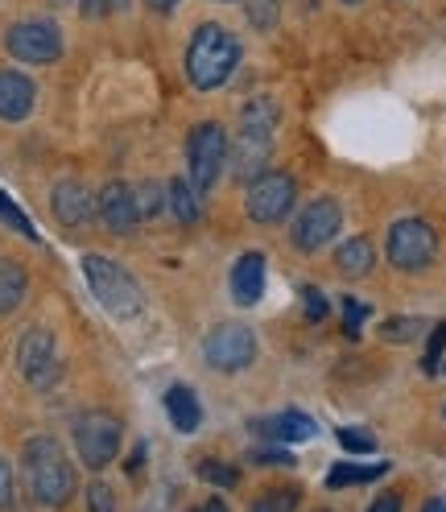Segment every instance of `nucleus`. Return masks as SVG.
I'll return each mask as SVG.
<instances>
[{
  "label": "nucleus",
  "instance_id": "obj_1",
  "mask_svg": "<svg viewBox=\"0 0 446 512\" xmlns=\"http://www.w3.org/2000/svg\"><path fill=\"white\" fill-rule=\"evenodd\" d=\"M21 467H25V484L42 508H62L75 496V467L67 459V451L58 446V438L38 434L25 442L21 451Z\"/></svg>",
  "mask_w": 446,
  "mask_h": 512
},
{
  "label": "nucleus",
  "instance_id": "obj_2",
  "mask_svg": "<svg viewBox=\"0 0 446 512\" xmlns=\"http://www.w3.org/2000/svg\"><path fill=\"white\" fill-rule=\"evenodd\" d=\"M240 67V42L223 25H199L186 46V79L199 91H215Z\"/></svg>",
  "mask_w": 446,
  "mask_h": 512
},
{
  "label": "nucleus",
  "instance_id": "obj_3",
  "mask_svg": "<svg viewBox=\"0 0 446 512\" xmlns=\"http://www.w3.org/2000/svg\"><path fill=\"white\" fill-rule=\"evenodd\" d=\"M83 277H87V285H91L95 302H100L112 318H137V314L145 310L141 285L133 281L129 269H120L112 256L87 252V256H83Z\"/></svg>",
  "mask_w": 446,
  "mask_h": 512
},
{
  "label": "nucleus",
  "instance_id": "obj_4",
  "mask_svg": "<svg viewBox=\"0 0 446 512\" xmlns=\"http://www.w3.org/2000/svg\"><path fill=\"white\" fill-rule=\"evenodd\" d=\"M273 128H277V104L269 95L252 100L244 112H240V141H236V174L248 182L252 174H265V162H269V149H273Z\"/></svg>",
  "mask_w": 446,
  "mask_h": 512
},
{
  "label": "nucleus",
  "instance_id": "obj_5",
  "mask_svg": "<svg viewBox=\"0 0 446 512\" xmlns=\"http://www.w3.org/2000/svg\"><path fill=\"white\" fill-rule=\"evenodd\" d=\"M228 157H232L228 133H223L215 120H203V124L190 128V137H186V178L195 182L199 195H207V190L219 182Z\"/></svg>",
  "mask_w": 446,
  "mask_h": 512
},
{
  "label": "nucleus",
  "instance_id": "obj_6",
  "mask_svg": "<svg viewBox=\"0 0 446 512\" xmlns=\"http://www.w3.org/2000/svg\"><path fill=\"white\" fill-rule=\"evenodd\" d=\"M120 438H124V426L116 413L87 409L75 418V451L91 471H104L120 455Z\"/></svg>",
  "mask_w": 446,
  "mask_h": 512
},
{
  "label": "nucleus",
  "instance_id": "obj_7",
  "mask_svg": "<svg viewBox=\"0 0 446 512\" xmlns=\"http://www.w3.org/2000/svg\"><path fill=\"white\" fill-rule=\"evenodd\" d=\"M438 252V236L426 219H397L389 228V240H385V256L389 265L401 269V273H422L430 269Z\"/></svg>",
  "mask_w": 446,
  "mask_h": 512
},
{
  "label": "nucleus",
  "instance_id": "obj_8",
  "mask_svg": "<svg viewBox=\"0 0 446 512\" xmlns=\"http://www.w3.org/2000/svg\"><path fill=\"white\" fill-rule=\"evenodd\" d=\"M294 203H298V182L290 174H277V170L252 178L248 195H244V211L252 223H281L294 211Z\"/></svg>",
  "mask_w": 446,
  "mask_h": 512
},
{
  "label": "nucleus",
  "instance_id": "obj_9",
  "mask_svg": "<svg viewBox=\"0 0 446 512\" xmlns=\"http://www.w3.org/2000/svg\"><path fill=\"white\" fill-rule=\"evenodd\" d=\"M17 368L34 389H50V384H58L62 360H58V343H54L50 327H29L17 339Z\"/></svg>",
  "mask_w": 446,
  "mask_h": 512
},
{
  "label": "nucleus",
  "instance_id": "obj_10",
  "mask_svg": "<svg viewBox=\"0 0 446 512\" xmlns=\"http://www.w3.org/2000/svg\"><path fill=\"white\" fill-rule=\"evenodd\" d=\"M203 360L215 372H244L257 360V335L240 323H223L203 339Z\"/></svg>",
  "mask_w": 446,
  "mask_h": 512
},
{
  "label": "nucleus",
  "instance_id": "obj_11",
  "mask_svg": "<svg viewBox=\"0 0 446 512\" xmlns=\"http://www.w3.org/2000/svg\"><path fill=\"white\" fill-rule=\"evenodd\" d=\"M5 50L29 67H46V62L62 58V29L54 21H17L5 34Z\"/></svg>",
  "mask_w": 446,
  "mask_h": 512
},
{
  "label": "nucleus",
  "instance_id": "obj_12",
  "mask_svg": "<svg viewBox=\"0 0 446 512\" xmlns=\"http://www.w3.org/2000/svg\"><path fill=\"white\" fill-rule=\"evenodd\" d=\"M339 228H343V207L335 199H314L298 211L290 240H294L298 252H318L339 236Z\"/></svg>",
  "mask_w": 446,
  "mask_h": 512
},
{
  "label": "nucleus",
  "instance_id": "obj_13",
  "mask_svg": "<svg viewBox=\"0 0 446 512\" xmlns=\"http://www.w3.org/2000/svg\"><path fill=\"white\" fill-rule=\"evenodd\" d=\"M50 207H54V219L62 223V228H87V223L100 215L95 211V195L75 178H62L50 190Z\"/></svg>",
  "mask_w": 446,
  "mask_h": 512
},
{
  "label": "nucleus",
  "instance_id": "obj_14",
  "mask_svg": "<svg viewBox=\"0 0 446 512\" xmlns=\"http://www.w3.org/2000/svg\"><path fill=\"white\" fill-rule=\"evenodd\" d=\"M95 211H100V219L108 223V232L116 236H129L141 215H137V199H133V186L129 182H108L100 195H95Z\"/></svg>",
  "mask_w": 446,
  "mask_h": 512
},
{
  "label": "nucleus",
  "instance_id": "obj_15",
  "mask_svg": "<svg viewBox=\"0 0 446 512\" xmlns=\"http://www.w3.org/2000/svg\"><path fill=\"white\" fill-rule=\"evenodd\" d=\"M34 104H38L34 79L21 75V71H0V120L17 124L34 112Z\"/></svg>",
  "mask_w": 446,
  "mask_h": 512
},
{
  "label": "nucleus",
  "instance_id": "obj_16",
  "mask_svg": "<svg viewBox=\"0 0 446 512\" xmlns=\"http://www.w3.org/2000/svg\"><path fill=\"white\" fill-rule=\"evenodd\" d=\"M228 285H232L236 306H257L265 298V252H244L232 265Z\"/></svg>",
  "mask_w": 446,
  "mask_h": 512
},
{
  "label": "nucleus",
  "instance_id": "obj_17",
  "mask_svg": "<svg viewBox=\"0 0 446 512\" xmlns=\"http://www.w3.org/2000/svg\"><path fill=\"white\" fill-rule=\"evenodd\" d=\"M166 413L178 434H195L203 426V405H199L195 389H186V384H170L166 389Z\"/></svg>",
  "mask_w": 446,
  "mask_h": 512
},
{
  "label": "nucleus",
  "instance_id": "obj_18",
  "mask_svg": "<svg viewBox=\"0 0 446 512\" xmlns=\"http://www.w3.org/2000/svg\"><path fill=\"white\" fill-rule=\"evenodd\" d=\"M372 265H376V248H372V240H364V236L343 240L339 252H335V269H339V277H347V281L368 277Z\"/></svg>",
  "mask_w": 446,
  "mask_h": 512
},
{
  "label": "nucleus",
  "instance_id": "obj_19",
  "mask_svg": "<svg viewBox=\"0 0 446 512\" xmlns=\"http://www.w3.org/2000/svg\"><path fill=\"white\" fill-rule=\"evenodd\" d=\"M257 430L265 434V438H273V442H306V438H314V422L306 418V413H298V409H290V413H277V418H265V422H257Z\"/></svg>",
  "mask_w": 446,
  "mask_h": 512
},
{
  "label": "nucleus",
  "instance_id": "obj_20",
  "mask_svg": "<svg viewBox=\"0 0 446 512\" xmlns=\"http://www.w3.org/2000/svg\"><path fill=\"white\" fill-rule=\"evenodd\" d=\"M29 294V273L13 256H0V314H13Z\"/></svg>",
  "mask_w": 446,
  "mask_h": 512
},
{
  "label": "nucleus",
  "instance_id": "obj_21",
  "mask_svg": "<svg viewBox=\"0 0 446 512\" xmlns=\"http://www.w3.org/2000/svg\"><path fill=\"white\" fill-rule=\"evenodd\" d=\"M199 199H203V195L195 190V182H190V178L166 182V207L174 211L178 223H199V215H203V203H199Z\"/></svg>",
  "mask_w": 446,
  "mask_h": 512
},
{
  "label": "nucleus",
  "instance_id": "obj_22",
  "mask_svg": "<svg viewBox=\"0 0 446 512\" xmlns=\"http://www.w3.org/2000/svg\"><path fill=\"white\" fill-rule=\"evenodd\" d=\"M422 331H426V318H409V314H397V318L380 323V339L385 343H413Z\"/></svg>",
  "mask_w": 446,
  "mask_h": 512
},
{
  "label": "nucleus",
  "instance_id": "obj_23",
  "mask_svg": "<svg viewBox=\"0 0 446 512\" xmlns=\"http://www.w3.org/2000/svg\"><path fill=\"white\" fill-rule=\"evenodd\" d=\"M389 471V463H376V467H356V463H339L331 475H327V484L331 488H347V484H372V479H380Z\"/></svg>",
  "mask_w": 446,
  "mask_h": 512
},
{
  "label": "nucleus",
  "instance_id": "obj_24",
  "mask_svg": "<svg viewBox=\"0 0 446 512\" xmlns=\"http://www.w3.org/2000/svg\"><path fill=\"white\" fill-rule=\"evenodd\" d=\"M133 199H137V215L141 219H153L166 211V182H141L133 186Z\"/></svg>",
  "mask_w": 446,
  "mask_h": 512
},
{
  "label": "nucleus",
  "instance_id": "obj_25",
  "mask_svg": "<svg viewBox=\"0 0 446 512\" xmlns=\"http://www.w3.org/2000/svg\"><path fill=\"white\" fill-rule=\"evenodd\" d=\"M199 475L207 479V484H215V488H236L240 484V471L228 467V463H219V459H203L199 463Z\"/></svg>",
  "mask_w": 446,
  "mask_h": 512
},
{
  "label": "nucleus",
  "instance_id": "obj_26",
  "mask_svg": "<svg viewBox=\"0 0 446 512\" xmlns=\"http://www.w3.org/2000/svg\"><path fill=\"white\" fill-rule=\"evenodd\" d=\"M0 219H5V223H13V228L25 236V240H34L38 244V232H34V223H29V215L9 199V195H0Z\"/></svg>",
  "mask_w": 446,
  "mask_h": 512
},
{
  "label": "nucleus",
  "instance_id": "obj_27",
  "mask_svg": "<svg viewBox=\"0 0 446 512\" xmlns=\"http://www.w3.org/2000/svg\"><path fill=\"white\" fill-rule=\"evenodd\" d=\"M302 306H306V318H310V323H323L327 310H331L327 294H323V290H314V285H302Z\"/></svg>",
  "mask_w": 446,
  "mask_h": 512
},
{
  "label": "nucleus",
  "instance_id": "obj_28",
  "mask_svg": "<svg viewBox=\"0 0 446 512\" xmlns=\"http://www.w3.org/2000/svg\"><path fill=\"white\" fill-rule=\"evenodd\" d=\"M339 446H343V451H352V455H372L376 451V438L347 426V430H339Z\"/></svg>",
  "mask_w": 446,
  "mask_h": 512
},
{
  "label": "nucleus",
  "instance_id": "obj_29",
  "mask_svg": "<svg viewBox=\"0 0 446 512\" xmlns=\"http://www.w3.org/2000/svg\"><path fill=\"white\" fill-rule=\"evenodd\" d=\"M364 318H368V306H364V302L343 298V331H347V339H356V335H360Z\"/></svg>",
  "mask_w": 446,
  "mask_h": 512
},
{
  "label": "nucleus",
  "instance_id": "obj_30",
  "mask_svg": "<svg viewBox=\"0 0 446 512\" xmlns=\"http://www.w3.org/2000/svg\"><path fill=\"white\" fill-rule=\"evenodd\" d=\"M87 508H91V512H120L108 484H91V488H87Z\"/></svg>",
  "mask_w": 446,
  "mask_h": 512
},
{
  "label": "nucleus",
  "instance_id": "obj_31",
  "mask_svg": "<svg viewBox=\"0 0 446 512\" xmlns=\"http://www.w3.org/2000/svg\"><path fill=\"white\" fill-rule=\"evenodd\" d=\"M442 347H446V323H438L434 327V339H430V347H426V372H438V360H442Z\"/></svg>",
  "mask_w": 446,
  "mask_h": 512
},
{
  "label": "nucleus",
  "instance_id": "obj_32",
  "mask_svg": "<svg viewBox=\"0 0 446 512\" xmlns=\"http://www.w3.org/2000/svg\"><path fill=\"white\" fill-rule=\"evenodd\" d=\"M261 504H269V508H277V512H290V508H298V488H290V492L273 488V492L261 496Z\"/></svg>",
  "mask_w": 446,
  "mask_h": 512
},
{
  "label": "nucleus",
  "instance_id": "obj_33",
  "mask_svg": "<svg viewBox=\"0 0 446 512\" xmlns=\"http://www.w3.org/2000/svg\"><path fill=\"white\" fill-rule=\"evenodd\" d=\"M13 508V463L0 459V512Z\"/></svg>",
  "mask_w": 446,
  "mask_h": 512
},
{
  "label": "nucleus",
  "instance_id": "obj_34",
  "mask_svg": "<svg viewBox=\"0 0 446 512\" xmlns=\"http://www.w3.org/2000/svg\"><path fill=\"white\" fill-rule=\"evenodd\" d=\"M129 0H83V13L87 17H108V13H120Z\"/></svg>",
  "mask_w": 446,
  "mask_h": 512
},
{
  "label": "nucleus",
  "instance_id": "obj_35",
  "mask_svg": "<svg viewBox=\"0 0 446 512\" xmlns=\"http://www.w3.org/2000/svg\"><path fill=\"white\" fill-rule=\"evenodd\" d=\"M252 459H257L261 467H294V455L281 451V446H277V451H252Z\"/></svg>",
  "mask_w": 446,
  "mask_h": 512
},
{
  "label": "nucleus",
  "instance_id": "obj_36",
  "mask_svg": "<svg viewBox=\"0 0 446 512\" xmlns=\"http://www.w3.org/2000/svg\"><path fill=\"white\" fill-rule=\"evenodd\" d=\"M368 512H401V496H397V492H385V496H376Z\"/></svg>",
  "mask_w": 446,
  "mask_h": 512
},
{
  "label": "nucleus",
  "instance_id": "obj_37",
  "mask_svg": "<svg viewBox=\"0 0 446 512\" xmlns=\"http://www.w3.org/2000/svg\"><path fill=\"white\" fill-rule=\"evenodd\" d=\"M145 5H149L153 13H174V9H178V0H145Z\"/></svg>",
  "mask_w": 446,
  "mask_h": 512
},
{
  "label": "nucleus",
  "instance_id": "obj_38",
  "mask_svg": "<svg viewBox=\"0 0 446 512\" xmlns=\"http://www.w3.org/2000/svg\"><path fill=\"white\" fill-rule=\"evenodd\" d=\"M248 17L257 21V25H269V21H273V13H269V9H248Z\"/></svg>",
  "mask_w": 446,
  "mask_h": 512
},
{
  "label": "nucleus",
  "instance_id": "obj_39",
  "mask_svg": "<svg viewBox=\"0 0 446 512\" xmlns=\"http://www.w3.org/2000/svg\"><path fill=\"white\" fill-rule=\"evenodd\" d=\"M203 512H228V504H223V500H219V496H211V500H207V504H203Z\"/></svg>",
  "mask_w": 446,
  "mask_h": 512
},
{
  "label": "nucleus",
  "instance_id": "obj_40",
  "mask_svg": "<svg viewBox=\"0 0 446 512\" xmlns=\"http://www.w3.org/2000/svg\"><path fill=\"white\" fill-rule=\"evenodd\" d=\"M422 512H446V500L442 496H434V500H426V508Z\"/></svg>",
  "mask_w": 446,
  "mask_h": 512
},
{
  "label": "nucleus",
  "instance_id": "obj_41",
  "mask_svg": "<svg viewBox=\"0 0 446 512\" xmlns=\"http://www.w3.org/2000/svg\"><path fill=\"white\" fill-rule=\"evenodd\" d=\"M252 512H277V508H269V504H261V500H257V508H252Z\"/></svg>",
  "mask_w": 446,
  "mask_h": 512
},
{
  "label": "nucleus",
  "instance_id": "obj_42",
  "mask_svg": "<svg viewBox=\"0 0 446 512\" xmlns=\"http://www.w3.org/2000/svg\"><path fill=\"white\" fill-rule=\"evenodd\" d=\"M343 5H360V0H343Z\"/></svg>",
  "mask_w": 446,
  "mask_h": 512
},
{
  "label": "nucleus",
  "instance_id": "obj_43",
  "mask_svg": "<svg viewBox=\"0 0 446 512\" xmlns=\"http://www.w3.org/2000/svg\"><path fill=\"white\" fill-rule=\"evenodd\" d=\"M215 5H232V0H215Z\"/></svg>",
  "mask_w": 446,
  "mask_h": 512
},
{
  "label": "nucleus",
  "instance_id": "obj_44",
  "mask_svg": "<svg viewBox=\"0 0 446 512\" xmlns=\"http://www.w3.org/2000/svg\"><path fill=\"white\" fill-rule=\"evenodd\" d=\"M190 512H203V508H190Z\"/></svg>",
  "mask_w": 446,
  "mask_h": 512
}]
</instances>
